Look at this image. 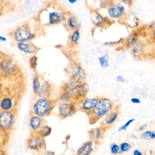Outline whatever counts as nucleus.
Returning a JSON list of instances; mask_svg holds the SVG:
<instances>
[{"instance_id":"nucleus-1","label":"nucleus","mask_w":155,"mask_h":155,"mask_svg":"<svg viewBox=\"0 0 155 155\" xmlns=\"http://www.w3.org/2000/svg\"><path fill=\"white\" fill-rule=\"evenodd\" d=\"M115 104L111 99L107 97H98L97 102L93 110L88 114L89 121L93 124L99 119L105 117L115 107Z\"/></svg>"},{"instance_id":"nucleus-2","label":"nucleus","mask_w":155,"mask_h":155,"mask_svg":"<svg viewBox=\"0 0 155 155\" xmlns=\"http://www.w3.org/2000/svg\"><path fill=\"white\" fill-rule=\"evenodd\" d=\"M54 105V101L50 98L38 97L32 105V114L43 118L51 113Z\"/></svg>"},{"instance_id":"nucleus-3","label":"nucleus","mask_w":155,"mask_h":155,"mask_svg":"<svg viewBox=\"0 0 155 155\" xmlns=\"http://www.w3.org/2000/svg\"><path fill=\"white\" fill-rule=\"evenodd\" d=\"M36 37L28 24H22L17 27L12 33V38L18 42H28Z\"/></svg>"},{"instance_id":"nucleus-4","label":"nucleus","mask_w":155,"mask_h":155,"mask_svg":"<svg viewBox=\"0 0 155 155\" xmlns=\"http://www.w3.org/2000/svg\"><path fill=\"white\" fill-rule=\"evenodd\" d=\"M108 18L111 20L123 19L126 16V9L124 4L120 1H110L107 7Z\"/></svg>"},{"instance_id":"nucleus-5","label":"nucleus","mask_w":155,"mask_h":155,"mask_svg":"<svg viewBox=\"0 0 155 155\" xmlns=\"http://www.w3.org/2000/svg\"><path fill=\"white\" fill-rule=\"evenodd\" d=\"M77 110L76 103L73 101L61 102L57 107L58 115L63 119L71 116L76 113Z\"/></svg>"},{"instance_id":"nucleus-6","label":"nucleus","mask_w":155,"mask_h":155,"mask_svg":"<svg viewBox=\"0 0 155 155\" xmlns=\"http://www.w3.org/2000/svg\"><path fill=\"white\" fill-rule=\"evenodd\" d=\"M88 90L89 87L87 82L80 84H73L71 88L72 101L76 103L86 98Z\"/></svg>"},{"instance_id":"nucleus-7","label":"nucleus","mask_w":155,"mask_h":155,"mask_svg":"<svg viewBox=\"0 0 155 155\" xmlns=\"http://www.w3.org/2000/svg\"><path fill=\"white\" fill-rule=\"evenodd\" d=\"M70 78L74 84H83L86 82L87 73L85 70L80 64H75L71 68Z\"/></svg>"},{"instance_id":"nucleus-8","label":"nucleus","mask_w":155,"mask_h":155,"mask_svg":"<svg viewBox=\"0 0 155 155\" xmlns=\"http://www.w3.org/2000/svg\"><path fill=\"white\" fill-rule=\"evenodd\" d=\"M15 122V115L11 111H0V128L4 130H10Z\"/></svg>"},{"instance_id":"nucleus-9","label":"nucleus","mask_w":155,"mask_h":155,"mask_svg":"<svg viewBox=\"0 0 155 155\" xmlns=\"http://www.w3.org/2000/svg\"><path fill=\"white\" fill-rule=\"evenodd\" d=\"M66 14L59 10H51L47 13V22L48 25H58L65 21Z\"/></svg>"},{"instance_id":"nucleus-10","label":"nucleus","mask_w":155,"mask_h":155,"mask_svg":"<svg viewBox=\"0 0 155 155\" xmlns=\"http://www.w3.org/2000/svg\"><path fill=\"white\" fill-rule=\"evenodd\" d=\"M27 147L29 149L40 151L45 147L44 138L39 136L35 133H32L31 136L27 140Z\"/></svg>"},{"instance_id":"nucleus-11","label":"nucleus","mask_w":155,"mask_h":155,"mask_svg":"<svg viewBox=\"0 0 155 155\" xmlns=\"http://www.w3.org/2000/svg\"><path fill=\"white\" fill-rule=\"evenodd\" d=\"M98 97L85 98L78 102H76L77 108L84 112H85L87 114H89L96 106L97 102Z\"/></svg>"},{"instance_id":"nucleus-12","label":"nucleus","mask_w":155,"mask_h":155,"mask_svg":"<svg viewBox=\"0 0 155 155\" xmlns=\"http://www.w3.org/2000/svg\"><path fill=\"white\" fill-rule=\"evenodd\" d=\"M120 114V105H116L114 108L105 116L104 117L102 126L106 127H111L117 119Z\"/></svg>"},{"instance_id":"nucleus-13","label":"nucleus","mask_w":155,"mask_h":155,"mask_svg":"<svg viewBox=\"0 0 155 155\" xmlns=\"http://www.w3.org/2000/svg\"><path fill=\"white\" fill-rule=\"evenodd\" d=\"M16 47L22 53L27 54H31V56L35 55L39 49L36 45L31 42H18L16 43Z\"/></svg>"},{"instance_id":"nucleus-14","label":"nucleus","mask_w":155,"mask_h":155,"mask_svg":"<svg viewBox=\"0 0 155 155\" xmlns=\"http://www.w3.org/2000/svg\"><path fill=\"white\" fill-rule=\"evenodd\" d=\"M91 21L95 26L101 27L110 24L109 22L110 21V19L107 16H103L98 12L93 11L91 14Z\"/></svg>"},{"instance_id":"nucleus-15","label":"nucleus","mask_w":155,"mask_h":155,"mask_svg":"<svg viewBox=\"0 0 155 155\" xmlns=\"http://www.w3.org/2000/svg\"><path fill=\"white\" fill-rule=\"evenodd\" d=\"M107 128L104 126H101L91 129L88 131V135L90 140L93 142L99 141L102 138Z\"/></svg>"},{"instance_id":"nucleus-16","label":"nucleus","mask_w":155,"mask_h":155,"mask_svg":"<svg viewBox=\"0 0 155 155\" xmlns=\"http://www.w3.org/2000/svg\"><path fill=\"white\" fill-rule=\"evenodd\" d=\"M65 26L70 31L79 30L81 24L78 18L73 15H69L67 16L65 21Z\"/></svg>"},{"instance_id":"nucleus-17","label":"nucleus","mask_w":155,"mask_h":155,"mask_svg":"<svg viewBox=\"0 0 155 155\" xmlns=\"http://www.w3.org/2000/svg\"><path fill=\"white\" fill-rule=\"evenodd\" d=\"M44 120L42 117L35 114H32L29 118L28 125L33 132H36L44 125Z\"/></svg>"},{"instance_id":"nucleus-18","label":"nucleus","mask_w":155,"mask_h":155,"mask_svg":"<svg viewBox=\"0 0 155 155\" xmlns=\"http://www.w3.org/2000/svg\"><path fill=\"white\" fill-rule=\"evenodd\" d=\"M145 51V46L142 42H138L131 48V53L136 59L140 58Z\"/></svg>"},{"instance_id":"nucleus-19","label":"nucleus","mask_w":155,"mask_h":155,"mask_svg":"<svg viewBox=\"0 0 155 155\" xmlns=\"http://www.w3.org/2000/svg\"><path fill=\"white\" fill-rule=\"evenodd\" d=\"M15 68V65L10 59H4L0 62V69L3 73L10 74Z\"/></svg>"},{"instance_id":"nucleus-20","label":"nucleus","mask_w":155,"mask_h":155,"mask_svg":"<svg viewBox=\"0 0 155 155\" xmlns=\"http://www.w3.org/2000/svg\"><path fill=\"white\" fill-rule=\"evenodd\" d=\"M139 33L137 31H133L125 39L124 42V47L125 48H131L134 45L139 42Z\"/></svg>"},{"instance_id":"nucleus-21","label":"nucleus","mask_w":155,"mask_h":155,"mask_svg":"<svg viewBox=\"0 0 155 155\" xmlns=\"http://www.w3.org/2000/svg\"><path fill=\"white\" fill-rule=\"evenodd\" d=\"M93 150V142L88 140L84 142L78 150L76 155H90Z\"/></svg>"},{"instance_id":"nucleus-22","label":"nucleus","mask_w":155,"mask_h":155,"mask_svg":"<svg viewBox=\"0 0 155 155\" xmlns=\"http://www.w3.org/2000/svg\"><path fill=\"white\" fill-rule=\"evenodd\" d=\"M13 105V99L9 96H5L0 101V108L2 111H10Z\"/></svg>"},{"instance_id":"nucleus-23","label":"nucleus","mask_w":155,"mask_h":155,"mask_svg":"<svg viewBox=\"0 0 155 155\" xmlns=\"http://www.w3.org/2000/svg\"><path fill=\"white\" fill-rule=\"evenodd\" d=\"M41 86L42 84L41 82L40 76L38 73H35L33 77L32 80V90L35 95L38 96L41 88Z\"/></svg>"},{"instance_id":"nucleus-24","label":"nucleus","mask_w":155,"mask_h":155,"mask_svg":"<svg viewBox=\"0 0 155 155\" xmlns=\"http://www.w3.org/2000/svg\"><path fill=\"white\" fill-rule=\"evenodd\" d=\"M51 93V86L48 82H45L41 86L40 91L38 94L39 97H47L50 98Z\"/></svg>"},{"instance_id":"nucleus-25","label":"nucleus","mask_w":155,"mask_h":155,"mask_svg":"<svg viewBox=\"0 0 155 155\" xmlns=\"http://www.w3.org/2000/svg\"><path fill=\"white\" fill-rule=\"evenodd\" d=\"M81 38V33L79 30H76L71 31L69 37V44L71 46H76L78 45Z\"/></svg>"},{"instance_id":"nucleus-26","label":"nucleus","mask_w":155,"mask_h":155,"mask_svg":"<svg viewBox=\"0 0 155 155\" xmlns=\"http://www.w3.org/2000/svg\"><path fill=\"white\" fill-rule=\"evenodd\" d=\"M38 135L40 137H42L43 138L49 136L51 133V128L49 127L47 125L44 124L43 126H42L38 131L36 132H33Z\"/></svg>"},{"instance_id":"nucleus-27","label":"nucleus","mask_w":155,"mask_h":155,"mask_svg":"<svg viewBox=\"0 0 155 155\" xmlns=\"http://www.w3.org/2000/svg\"><path fill=\"white\" fill-rule=\"evenodd\" d=\"M125 19V24L127 23V25H129L130 27H136L139 25V19L136 16L132 15V17L131 16H127L123 19Z\"/></svg>"},{"instance_id":"nucleus-28","label":"nucleus","mask_w":155,"mask_h":155,"mask_svg":"<svg viewBox=\"0 0 155 155\" xmlns=\"http://www.w3.org/2000/svg\"><path fill=\"white\" fill-rule=\"evenodd\" d=\"M98 62L99 65L102 68H107L109 66V56L108 54H104L98 58Z\"/></svg>"},{"instance_id":"nucleus-29","label":"nucleus","mask_w":155,"mask_h":155,"mask_svg":"<svg viewBox=\"0 0 155 155\" xmlns=\"http://www.w3.org/2000/svg\"><path fill=\"white\" fill-rule=\"evenodd\" d=\"M140 138L141 139L147 140H150L155 139V132L151 130L144 131L140 134Z\"/></svg>"},{"instance_id":"nucleus-30","label":"nucleus","mask_w":155,"mask_h":155,"mask_svg":"<svg viewBox=\"0 0 155 155\" xmlns=\"http://www.w3.org/2000/svg\"><path fill=\"white\" fill-rule=\"evenodd\" d=\"M28 63H29L30 68L32 70L35 71L36 70L37 66H38V57H37V56L36 55L31 56L28 60Z\"/></svg>"},{"instance_id":"nucleus-31","label":"nucleus","mask_w":155,"mask_h":155,"mask_svg":"<svg viewBox=\"0 0 155 155\" xmlns=\"http://www.w3.org/2000/svg\"><path fill=\"white\" fill-rule=\"evenodd\" d=\"M110 149L111 154H117L121 153V151L120 150L119 145L115 143H111L110 145Z\"/></svg>"},{"instance_id":"nucleus-32","label":"nucleus","mask_w":155,"mask_h":155,"mask_svg":"<svg viewBox=\"0 0 155 155\" xmlns=\"http://www.w3.org/2000/svg\"><path fill=\"white\" fill-rule=\"evenodd\" d=\"M135 121V119L134 118H131L128 119L127 121H126L122 126H120V127H119L118 128V131H125L128 127L133 123Z\"/></svg>"},{"instance_id":"nucleus-33","label":"nucleus","mask_w":155,"mask_h":155,"mask_svg":"<svg viewBox=\"0 0 155 155\" xmlns=\"http://www.w3.org/2000/svg\"><path fill=\"white\" fill-rule=\"evenodd\" d=\"M119 148H120V150L121 151V152H126V151H128L129 150H131V145L126 142H122L119 145Z\"/></svg>"},{"instance_id":"nucleus-34","label":"nucleus","mask_w":155,"mask_h":155,"mask_svg":"<svg viewBox=\"0 0 155 155\" xmlns=\"http://www.w3.org/2000/svg\"><path fill=\"white\" fill-rule=\"evenodd\" d=\"M116 81L117 82H120V83H125L127 81L126 78L124 76H123L122 75H120V74L117 75L116 76Z\"/></svg>"},{"instance_id":"nucleus-35","label":"nucleus","mask_w":155,"mask_h":155,"mask_svg":"<svg viewBox=\"0 0 155 155\" xmlns=\"http://www.w3.org/2000/svg\"><path fill=\"white\" fill-rule=\"evenodd\" d=\"M146 28H147V30L150 31L154 30L155 29V20L153 21L152 22H151L150 23L147 24L146 25Z\"/></svg>"},{"instance_id":"nucleus-36","label":"nucleus","mask_w":155,"mask_h":155,"mask_svg":"<svg viewBox=\"0 0 155 155\" xmlns=\"http://www.w3.org/2000/svg\"><path fill=\"white\" fill-rule=\"evenodd\" d=\"M130 102L133 104H140L141 102V101L139 98L138 97H133L130 99Z\"/></svg>"},{"instance_id":"nucleus-37","label":"nucleus","mask_w":155,"mask_h":155,"mask_svg":"<svg viewBox=\"0 0 155 155\" xmlns=\"http://www.w3.org/2000/svg\"><path fill=\"white\" fill-rule=\"evenodd\" d=\"M148 127V125L147 124H143L140 125L139 128H138V130L140 131H145V130Z\"/></svg>"},{"instance_id":"nucleus-38","label":"nucleus","mask_w":155,"mask_h":155,"mask_svg":"<svg viewBox=\"0 0 155 155\" xmlns=\"http://www.w3.org/2000/svg\"><path fill=\"white\" fill-rule=\"evenodd\" d=\"M120 2L124 4V5H131L132 3L133 2V1H131L130 0H123V1H120Z\"/></svg>"},{"instance_id":"nucleus-39","label":"nucleus","mask_w":155,"mask_h":155,"mask_svg":"<svg viewBox=\"0 0 155 155\" xmlns=\"http://www.w3.org/2000/svg\"><path fill=\"white\" fill-rule=\"evenodd\" d=\"M150 37L152 40L155 42V29L150 31Z\"/></svg>"},{"instance_id":"nucleus-40","label":"nucleus","mask_w":155,"mask_h":155,"mask_svg":"<svg viewBox=\"0 0 155 155\" xmlns=\"http://www.w3.org/2000/svg\"><path fill=\"white\" fill-rule=\"evenodd\" d=\"M133 155H142V153L138 149H135L133 152Z\"/></svg>"},{"instance_id":"nucleus-41","label":"nucleus","mask_w":155,"mask_h":155,"mask_svg":"<svg viewBox=\"0 0 155 155\" xmlns=\"http://www.w3.org/2000/svg\"><path fill=\"white\" fill-rule=\"evenodd\" d=\"M41 155H54V153H53V152L48 151H46L42 152Z\"/></svg>"},{"instance_id":"nucleus-42","label":"nucleus","mask_w":155,"mask_h":155,"mask_svg":"<svg viewBox=\"0 0 155 155\" xmlns=\"http://www.w3.org/2000/svg\"><path fill=\"white\" fill-rule=\"evenodd\" d=\"M6 41H7V39L5 37L0 35V42H5Z\"/></svg>"},{"instance_id":"nucleus-43","label":"nucleus","mask_w":155,"mask_h":155,"mask_svg":"<svg viewBox=\"0 0 155 155\" xmlns=\"http://www.w3.org/2000/svg\"><path fill=\"white\" fill-rule=\"evenodd\" d=\"M68 2L70 4H75V3L77 2V1H76V0H68Z\"/></svg>"},{"instance_id":"nucleus-44","label":"nucleus","mask_w":155,"mask_h":155,"mask_svg":"<svg viewBox=\"0 0 155 155\" xmlns=\"http://www.w3.org/2000/svg\"><path fill=\"white\" fill-rule=\"evenodd\" d=\"M131 138H133V139H137V136H136V134H132L131 135Z\"/></svg>"}]
</instances>
